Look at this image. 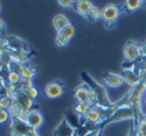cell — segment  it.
<instances>
[{"mask_svg": "<svg viewBox=\"0 0 146 136\" xmlns=\"http://www.w3.org/2000/svg\"><path fill=\"white\" fill-rule=\"evenodd\" d=\"M82 78H83V83L86 84L90 90L94 91L96 97H97V104H98V106H101V108H109V106L113 105V102L109 99L108 93H107L105 87H104L102 84H100L98 82H96L94 79L90 78L89 75L85 74V72H82Z\"/></svg>", "mask_w": 146, "mask_h": 136, "instance_id": "1", "label": "cell"}, {"mask_svg": "<svg viewBox=\"0 0 146 136\" xmlns=\"http://www.w3.org/2000/svg\"><path fill=\"white\" fill-rule=\"evenodd\" d=\"M123 56L126 61H134V63L138 61L139 58H142L141 57V45L133 39L127 41L123 48Z\"/></svg>", "mask_w": 146, "mask_h": 136, "instance_id": "2", "label": "cell"}, {"mask_svg": "<svg viewBox=\"0 0 146 136\" xmlns=\"http://www.w3.org/2000/svg\"><path fill=\"white\" fill-rule=\"evenodd\" d=\"M124 120H134V110L130 106H120L115 110V113L105 121L104 125H109L112 123H117V121H124Z\"/></svg>", "mask_w": 146, "mask_h": 136, "instance_id": "3", "label": "cell"}, {"mask_svg": "<svg viewBox=\"0 0 146 136\" xmlns=\"http://www.w3.org/2000/svg\"><path fill=\"white\" fill-rule=\"evenodd\" d=\"M10 131L11 136H26L27 133L32 132V128L29 127V124L22 118H13L10 124Z\"/></svg>", "mask_w": 146, "mask_h": 136, "instance_id": "4", "label": "cell"}, {"mask_svg": "<svg viewBox=\"0 0 146 136\" xmlns=\"http://www.w3.org/2000/svg\"><path fill=\"white\" fill-rule=\"evenodd\" d=\"M4 44H6V48L11 52H17V51H26L29 52L30 48L26 44L23 39L18 37V35H8L4 38Z\"/></svg>", "mask_w": 146, "mask_h": 136, "instance_id": "5", "label": "cell"}, {"mask_svg": "<svg viewBox=\"0 0 146 136\" xmlns=\"http://www.w3.org/2000/svg\"><path fill=\"white\" fill-rule=\"evenodd\" d=\"M14 99H15L17 105L21 108V110L23 112V116H25V120H26L27 113H29L30 110H33V104H34V101H33L32 98H29L26 95L25 91H18V93L14 95Z\"/></svg>", "mask_w": 146, "mask_h": 136, "instance_id": "6", "label": "cell"}, {"mask_svg": "<svg viewBox=\"0 0 146 136\" xmlns=\"http://www.w3.org/2000/svg\"><path fill=\"white\" fill-rule=\"evenodd\" d=\"M64 94V86L60 82H49L45 86V95L51 99H56V98L62 97Z\"/></svg>", "mask_w": 146, "mask_h": 136, "instance_id": "7", "label": "cell"}, {"mask_svg": "<svg viewBox=\"0 0 146 136\" xmlns=\"http://www.w3.org/2000/svg\"><path fill=\"white\" fill-rule=\"evenodd\" d=\"M120 15V10L116 4H107L101 10V19H104V22H116V19Z\"/></svg>", "mask_w": 146, "mask_h": 136, "instance_id": "8", "label": "cell"}, {"mask_svg": "<svg viewBox=\"0 0 146 136\" xmlns=\"http://www.w3.org/2000/svg\"><path fill=\"white\" fill-rule=\"evenodd\" d=\"M25 121L29 124V127H30L32 129L37 131L38 128L42 125V123H44V116H42L41 112H38L37 109H33L27 113Z\"/></svg>", "mask_w": 146, "mask_h": 136, "instance_id": "9", "label": "cell"}, {"mask_svg": "<svg viewBox=\"0 0 146 136\" xmlns=\"http://www.w3.org/2000/svg\"><path fill=\"white\" fill-rule=\"evenodd\" d=\"M53 136H75V129L63 118L53 129Z\"/></svg>", "mask_w": 146, "mask_h": 136, "instance_id": "10", "label": "cell"}, {"mask_svg": "<svg viewBox=\"0 0 146 136\" xmlns=\"http://www.w3.org/2000/svg\"><path fill=\"white\" fill-rule=\"evenodd\" d=\"M89 94H90L89 87L85 83L79 84L75 89V91H74V98H75L76 104H85V102L89 104Z\"/></svg>", "mask_w": 146, "mask_h": 136, "instance_id": "11", "label": "cell"}, {"mask_svg": "<svg viewBox=\"0 0 146 136\" xmlns=\"http://www.w3.org/2000/svg\"><path fill=\"white\" fill-rule=\"evenodd\" d=\"M86 120V124H92V125H98L105 121V118L102 116V112H101V108H96V109H92L88 113V116L85 117Z\"/></svg>", "mask_w": 146, "mask_h": 136, "instance_id": "12", "label": "cell"}, {"mask_svg": "<svg viewBox=\"0 0 146 136\" xmlns=\"http://www.w3.org/2000/svg\"><path fill=\"white\" fill-rule=\"evenodd\" d=\"M104 82L108 84L109 87H113V89H119L121 84L124 83V80H123L120 74H115V72L104 74Z\"/></svg>", "mask_w": 146, "mask_h": 136, "instance_id": "13", "label": "cell"}, {"mask_svg": "<svg viewBox=\"0 0 146 136\" xmlns=\"http://www.w3.org/2000/svg\"><path fill=\"white\" fill-rule=\"evenodd\" d=\"M75 10L76 12L79 14L81 16H83V18H89V14L90 11H92V8H93V3L92 1H89V0H78V1H75Z\"/></svg>", "mask_w": 146, "mask_h": 136, "instance_id": "14", "label": "cell"}, {"mask_svg": "<svg viewBox=\"0 0 146 136\" xmlns=\"http://www.w3.org/2000/svg\"><path fill=\"white\" fill-rule=\"evenodd\" d=\"M146 94V84L143 83H137L135 86H133L130 91H128V99H142L143 95Z\"/></svg>", "mask_w": 146, "mask_h": 136, "instance_id": "15", "label": "cell"}, {"mask_svg": "<svg viewBox=\"0 0 146 136\" xmlns=\"http://www.w3.org/2000/svg\"><path fill=\"white\" fill-rule=\"evenodd\" d=\"M52 25L56 29L57 33H60L62 30H64L66 27L68 26V25H71V23H70V19H68L64 14H56V15L53 16V19H52Z\"/></svg>", "mask_w": 146, "mask_h": 136, "instance_id": "16", "label": "cell"}, {"mask_svg": "<svg viewBox=\"0 0 146 136\" xmlns=\"http://www.w3.org/2000/svg\"><path fill=\"white\" fill-rule=\"evenodd\" d=\"M124 83H127L130 87L135 86L137 83H139V78H138V72L135 70H130V71H123L120 74Z\"/></svg>", "mask_w": 146, "mask_h": 136, "instance_id": "17", "label": "cell"}, {"mask_svg": "<svg viewBox=\"0 0 146 136\" xmlns=\"http://www.w3.org/2000/svg\"><path fill=\"white\" fill-rule=\"evenodd\" d=\"M90 110H92V105L88 104V102H85V104H76L75 108H74V112L79 117H86Z\"/></svg>", "mask_w": 146, "mask_h": 136, "instance_id": "18", "label": "cell"}, {"mask_svg": "<svg viewBox=\"0 0 146 136\" xmlns=\"http://www.w3.org/2000/svg\"><path fill=\"white\" fill-rule=\"evenodd\" d=\"M10 52V55L13 56L14 60H17V61H19V63H22V64H25L26 61L29 60V52H26V51H17V52H11V51H8Z\"/></svg>", "mask_w": 146, "mask_h": 136, "instance_id": "19", "label": "cell"}, {"mask_svg": "<svg viewBox=\"0 0 146 136\" xmlns=\"http://www.w3.org/2000/svg\"><path fill=\"white\" fill-rule=\"evenodd\" d=\"M7 83L14 84V86H18L23 79H22V75L18 74V72H11V71H7Z\"/></svg>", "mask_w": 146, "mask_h": 136, "instance_id": "20", "label": "cell"}, {"mask_svg": "<svg viewBox=\"0 0 146 136\" xmlns=\"http://www.w3.org/2000/svg\"><path fill=\"white\" fill-rule=\"evenodd\" d=\"M36 68L34 67H30V65H23V68H22V71H21V75H22V79H32L36 76Z\"/></svg>", "mask_w": 146, "mask_h": 136, "instance_id": "21", "label": "cell"}, {"mask_svg": "<svg viewBox=\"0 0 146 136\" xmlns=\"http://www.w3.org/2000/svg\"><path fill=\"white\" fill-rule=\"evenodd\" d=\"M142 6H143V1L142 0H126L124 1V7H126V10H128V11H137Z\"/></svg>", "mask_w": 146, "mask_h": 136, "instance_id": "22", "label": "cell"}, {"mask_svg": "<svg viewBox=\"0 0 146 136\" xmlns=\"http://www.w3.org/2000/svg\"><path fill=\"white\" fill-rule=\"evenodd\" d=\"M57 34H60L62 37H64L66 39H72L74 38V35H75V27L72 26V25H68V26L66 27L64 30H62L60 33H57Z\"/></svg>", "mask_w": 146, "mask_h": 136, "instance_id": "23", "label": "cell"}, {"mask_svg": "<svg viewBox=\"0 0 146 136\" xmlns=\"http://www.w3.org/2000/svg\"><path fill=\"white\" fill-rule=\"evenodd\" d=\"M88 19L92 20V22H97V20L101 19V8L93 6V8H92V11H90L89 18H88Z\"/></svg>", "mask_w": 146, "mask_h": 136, "instance_id": "24", "label": "cell"}, {"mask_svg": "<svg viewBox=\"0 0 146 136\" xmlns=\"http://www.w3.org/2000/svg\"><path fill=\"white\" fill-rule=\"evenodd\" d=\"M135 131H137V133L139 136H146V120H145V117H142L139 121L137 123Z\"/></svg>", "mask_w": 146, "mask_h": 136, "instance_id": "25", "label": "cell"}, {"mask_svg": "<svg viewBox=\"0 0 146 136\" xmlns=\"http://www.w3.org/2000/svg\"><path fill=\"white\" fill-rule=\"evenodd\" d=\"M23 65H25V64L19 63V61H17V60H13V63H11V65H10L8 71H11V72H18V74H21L22 68H23Z\"/></svg>", "mask_w": 146, "mask_h": 136, "instance_id": "26", "label": "cell"}, {"mask_svg": "<svg viewBox=\"0 0 146 136\" xmlns=\"http://www.w3.org/2000/svg\"><path fill=\"white\" fill-rule=\"evenodd\" d=\"M11 121V116L8 113V110L6 109H0V124H4Z\"/></svg>", "mask_w": 146, "mask_h": 136, "instance_id": "27", "label": "cell"}, {"mask_svg": "<svg viewBox=\"0 0 146 136\" xmlns=\"http://www.w3.org/2000/svg\"><path fill=\"white\" fill-rule=\"evenodd\" d=\"M25 94L27 95L29 98H32L33 101L36 99V98L38 97V90L34 87V86H32V87H29V89H26L25 90Z\"/></svg>", "mask_w": 146, "mask_h": 136, "instance_id": "28", "label": "cell"}, {"mask_svg": "<svg viewBox=\"0 0 146 136\" xmlns=\"http://www.w3.org/2000/svg\"><path fill=\"white\" fill-rule=\"evenodd\" d=\"M55 42H56L57 46L63 48V46H67V44H68L70 41H68V39H66L64 37H62L60 34H57V35H56V39H55Z\"/></svg>", "mask_w": 146, "mask_h": 136, "instance_id": "29", "label": "cell"}, {"mask_svg": "<svg viewBox=\"0 0 146 136\" xmlns=\"http://www.w3.org/2000/svg\"><path fill=\"white\" fill-rule=\"evenodd\" d=\"M57 3H59V6L63 7V8H71L75 4V1H71V0H59Z\"/></svg>", "mask_w": 146, "mask_h": 136, "instance_id": "30", "label": "cell"}, {"mask_svg": "<svg viewBox=\"0 0 146 136\" xmlns=\"http://www.w3.org/2000/svg\"><path fill=\"white\" fill-rule=\"evenodd\" d=\"M100 133H101V128H93V129L88 131L83 136H98Z\"/></svg>", "mask_w": 146, "mask_h": 136, "instance_id": "31", "label": "cell"}, {"mask_svg": "<svg viewBox=\"0 0 146 136\" xmlns=\"http://www.w3.org/2000/svg\"><path fill=\"white\" fill-rule=\"evenodd\" d=\"M141 57L143 60H146V41L141 45Z\"/></svg>", "mask_w": 146, "mask_h": 136, "instance_id": "32", "label": "cell"}, {"mask_svg": "<svg viewBox=\"0 0 146 136\" xmlns=\"http://www.w3.org/2000/svg\"><path fill=\"white\" fill-rule=\"evenodd\" d=\"M105 25V29H108V30H111V29H115V26H116V22H104Z\"/></svg>", "mask_w": 146, "mask_h": 136, "instance_id": "33", "label": "cell"}, {"mask_svg": "<svg viewBox=\"0 0 146 136\" xmlns=\"http://www.w3.org/2000/svg\"><path fill=\"white\" fill-rule=\"evenodd\" d=\"M4 30H6V25H4V22H3V20L0 19V34H3Z\"/></svg>", "mask_w": 146, "mask_h": 136, "instance_id": "34", "label": "cell"}, {"mask_svg": "<svg viewBox=\"0 0 146 136\" xmlns=\"http://www.w3.org/2000/svg\"><path fill=\"white\" fill-rule=\"evenodd\" d=\"M4 86H6V82H4V79L0 76V93L3 91V89H4Z\"/></svg>", "mask_w": 146, "mask_h": 136, "instance_id": "35", "label": "cell"}, {"mask_svg": "<svg viewBox=\"0 0 146 136\" xmlns=\"http://www.w3.org/2000/svg\"><path fill=\"white\" fill-rule=\"evenodd\" d=\"M127 136H138V133H137V131H135V128H133V129H130V132L127 133Z\"/></svg>", "mask_w": 146, "mask_h": 136, "instance_id": "36", "label": "cell"}, {"mask_svg": "<svg viewBox=\"0 0 146 136\" xmlns=\"http://www.w3.org/2000/svg\"><path fill=\"white\" fill-rule=\"evenodd\" d=\"M26 136H40V133H38L36 129H32V132H30V133H27Z\"/></svg>", "mask_w": 146, "mask_h": 136, "instance_id": "37", "label": "cell"}, {"mask_svg": "<svg viewBox=\"0 0 146 136\" xmlns=\"http://www.w3.org/2000/svg\"><path fill=\"white\" fill-rule=\"evenodd\" d=\"M142 104L143 105H146V94L143 95V98H142Z\"/></svg>", "mask_w": 146, "mask_h": 136, "instance_id": "38", "label": "cell"}, {"mask_svg": "<svg viewBox=\"0 0 146 136\" xmlns=\"http://www.w3.org/2000/svg\"><path fill=\"white\" fill-rule=\"evenodd\" d=\"M98 136H102V131H101V133H100V135H98Z\"/></svg>", "mask_w": 146, "mask_h": 136, "instance_id": "39", "label": "cell"}, {"mask_svg": "<svg viewBox=\"0 0 146 136\" xmlns=\"http://www.w3.org/2000/svg\"><path fill=\"white\" fill-rule=\"evenodd\" d=\"M0 11H1V4H0Z\"/></svg>", "mask_w": 146, "mask_h": 136, "instance_id": "40", "label": "cell"}, {"mask_svg": "<svg viewBox=\"0 0 146 136\" xmlns=\"http://www.w3.org/2000/svg\"><path fill=\"white\" fill-rule=\"evenodd\" d=\"M143 117H145V120H146V114H145V116H143Z\"/></svg>", "mask_w": 146, "mask_h": 136, "instance_id": "41", "label": "cell"}, {"mask_svg": "<svg viewBox=\"0 0 146 136\" xmlns=\"http://www.w3.org/2000/svg\"><path fill=\"white\" fill-rule=\"evenodd\" d=\"M138 136H139V135H138Z\"/></svg>", "mask_w": 146, "mask_h": 136, "instance_id": "42", "label": "cell"}]
</instances>
